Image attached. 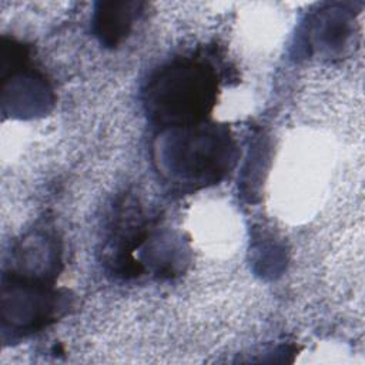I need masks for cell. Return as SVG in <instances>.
<instances>
[{
  "label": "cell",
  "instance_id": "6da1fadb",
  "mask_svg": "<svg viewBox=\"0 0 365 365\" xmlns=\"http://www.w3.org/2000/svg\"><path fill=\"white\" fill-rule=\"evenodd\" d=\"M217 78L214 70L194 60H177L158 70L147 84V113L161 127L198 125L214 107Z\"/></svg>",
  "mask_w": 365,
  "mask_h": 365
},
{
  "label": "cell",
  "instance_id": "7a4b0ae2",
  "mask_svg": "<svg viewBox=\"0 0 365 365\" xmlns=\"http://www.w3.org/2000/svg\"><path fill=\"white\" fill-rule=\"evenodd\" d=\"M164 148V161L171 175L187 182H212L227 170L231 145L225 134L198 125L173 128Z\"/></svg>",
  "mask_w": 365,
  "mask_h": 365
},
{
  "label": "cell",
  "instance_id": "3957f363",
  "mask_svg": "<svg viewBox=\"0 0 365 365\" xmlns=\"http://www.w3.org/2000/svg\"><path fill=\"white\" fill-rule=\"evenodd\" d=\"M58 311L56 292L38 275L10 272L3 281V325L16 332L38 329L53 321Z\"/></svg>",
  "mask_w": 365,
  "mask_h": 365
},
{
  "label": "cell",
  "instance_id": "277c9868",
  "mask_svg": "<svg viewBox=\"0 0 365 365\" xmlns=\"http://www.w3.org/2000/svg\"><path fill=\"white\" fill-rule=\"evenodd\" d=\"M138 1H104L96 10V33L108 47L117 46L130 33L131 26L141 13Z\"/></svg>",
  "mask_w": 365,
  "mask_h": 365
}]
</instances>
